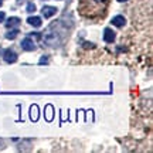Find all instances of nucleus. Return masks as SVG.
I'll use <instances>...</instances> for the list:
<instances>
[{
    "mask_svg": "<svg viewBox=\"0 0 153 153\" xmlns=\"http://www.w3.org/2000/svg\"><path fill=\"white\" fill-rule=\"evenodd\" d=\"M26 11H28V13H34V11H36V4H34V3H28L27 10Z\"/></svg>",
    "mask_w": 153,
    "mask_h": 153,
    "instance_id": "obj_11",
    "label": "nucleus"
},
{
    "mask_svg": "<svg viewBox=\"0 0 153 153\" xmlns=\"http://www.w3.org/2000/svg\"><path fill=\"white\" fill-rule=\"evenodd\" d=\"M125 23H126V20L123 16H115L114 19H112V24L116 26V27H123Z\"/></svg>",
    "mask_w": 153,
    "mask_h": 153,
    "instance_id": "obj_7",
    "label": "nucleus"
},
{
    "mask_svg": "<svg viewBox=\"0 0 153 153\" xmlns=\"http://www.w3.org/2000/svg\"><path fill=\"white\" fill-rule=\"evenodd\" d=\"M44 115H45V119L48 122H51L53 118H54V106L53 105H47L45 109H44Z\"/></svg>",
    "mask_w": 153,
    "mask_h": 153,
    "instance_id": "obj_5",
    "label": "nucleus"
},
{
    "mask_svg": "<svg viewBox=\"0 0 153 153\" xmlns=\"http://www.w3.org/2000/svg\"><path fill=\"white\" fill-rule=\"evenodd\" d=\"M115 37H116V34H115V31L112 30V28H105L104 30V40L105 43H112L115 40Z\"/></svg>",
    "mask_w": 153,
    "mask_h": 153,
    "instance_id": "obj_4",
    "label": "nucleus"
},
{
    "mask_svg": "<svg viewBox=\"0 0 153 153\" xmlns=\"http://www.w3.org/2000/svg\"><path fill=\"white\" fill-rule=\"evenodd\" d=\"M94 1H97V3H106L108 0H94Z\"/></svg>",
    "mask_w": 153,
    "mask_h": 153,
    "instance_id": "obj_14",
    "label": "nucleus"
},
{
    "mask_svg": "<svg viewBox=\"0 0 153 153\" xmlns=\"http://www.w3.org/2000/svg\"><path fill=\"white\" fill-rule=\"evenodd\" d=\"M57 10H58V9H57V7H53V6H44L43 9H41V13H43L44 17L48 19V17L54 16L55 13H57Z\"/></svg>",
    "mask_w": 153,
    "mask_h": 153,
    "instance_id": "obj_3",
    "label": "nucleus"
},
{
    "mask_svg": "<svg viewBox=\"0 0 153 153\" xmlns=\"http://www.w3.org/2000/svg\"><path fill=\"white\" fill-rule=\"evenodd\" d=\"M23 1H24V0H17V3H23Z\"/></svg>",
    "mask_w": 153,
    "mask_h": 153,
    "instance_id": "obj_15",
    "label": "nucleus"
},
{
    "mask_svg": "<svg viewBox=\"0 0 153 153\" xmlns=\"http://www.w3.org/2000/svg\"><path fill=\"white\" fill-rule=\"evenodd\" d=\"M119 1H126V0H119Z\"/></svg>",
    "mask_w": 153,
    "mask_h": 153,
    "instance_id": "obj_16",
    "label": "nucleus"
},
{
    "mask_svg": "<svg viewBox=\"0 0 153 153\" xmlns=\"http://www.w3.org/2000/svg\"><path fill=\"white\" fill-rule=\"evenodd\" d=\"M27 23L30 24V26H33V27H41V24H43V22H41V19L37 16H31L27 19Z\"/></svg>",
    "mask_w": 153,
    "mask_h": 153,
    "instance_id": "obj_6",
    "label": "nucleus"
},
{
    "mask_svg": "<svg viewBox=\"0 0 153 153\" xmlns=\"http://www.w3.org/2000/svg\"><path fill=\"white\" fill-rule=\"evenodd\" d=\"M22 48L26 50V51H34L36 50V44L30 37H26L22 41Z\"/></svg>",
    "mask_w": 153,
    "mask_h": 153,
    "instance_id": "obj_2",
    "label": "nucleus"
},
{
    "mask_svg": "<svg viewBox=\"0 0 153 153\" xmlns=\"http://www.w3.org/2000/svg\"><path fill=\"white\" fill-rule=\"evenodd\" d=\"M19 30H11V31H9V33L6 34V38H9V40H14V38L19 36Z\"/></svg>",
    "mask_w": 153,
    "mask_h": 153,
    "instance_id": "obj_10",
    "label": "nucleus"
},
{
    "mask_svg": "<svg viewBox=\"0 0 153 153\" xmlns=\"http://www.w3.org/2000/svg\"><path fill=\"white\" fill-rule=\"evenodd\" d=\"M3 58H4V61L7 64H13V62L17 61V54L11 48H7V50H4V53H3Z\"/></svg>",
    "mask_w": 153,
    "mask_h": 153,
    "instance_id": "obj_1",
    "label": "nucleus"
},
{
    "mask_svg": "<svg viewBox=\"0 0 153 153\" xmlns=\"http://www.w3.org/2000/svg\"><path fill=\"white\" fill-rule=\"evenodd\" d=\"M20 22H22V20H20L19 17H10V19H9V20L6 22V27H7V28L17 27V26L20 24Z\"/></svg>",
    "mask_w": 153,
    "mask_h": 153,
    "instance_id": "obj_8",
    "label": "nucleus"
},
{
    "mask_svg": "<svg viewBox=\"0 0 153 153\" xmlns=\"http://www.w3.org/2000/svg\"><path fill=\"white\" fill-rule=\"evenodd\" d=\"M4 22V13L3 11H0V23Z\"/></svg>",
    "mask_w": 153,
    "mask_h": 153,
    "instance_id": "obj_13",
    "label": "nucleus"
},
{
    "mask_svg": "<svg viewBox=\"0 0 153 153\" xmlns=\"http://www.w3.org/2000/svg\"><path fill=\"white\" fill-rule=\"evenodd\" d=\"M0 145H1V140H0Z\"/></svg>",
    "mask_w": 153,
    "mask_h": 153,
    "instance_id": "obj_18",
    "label": "nucleus"
},
{
    "mask_svg": "<svg viewBox=\"0 0 153 153\" xmlns=\"http://www.w3.org/2000/svg\"><path fill=\"white\" fill-rule=\"evenodd\" d=\"M30 118L33 120H37L38 119V106L37 105H33L30 108Z\"/></svg>",
    "mask_w": 153,
    "mask_h": 153,
    "instance_id": "obj_9",
    "label": "nucleus"
},
{
    "mask_svg": "<svg viewBox=\"0 0 153 153\" xmlns=\"http://www.w3.org/2000/svg\"><path fill=\"white\" fill-rule=\"evenodd\" d=\"M47 62H48V58H47V57H41V58H40V64H47Z\"/></svg>",
    "mask_w": 153,
    "mask_h": 153,
    "instance_id": "obj_12",
    "label": "nucleus"
},
{
    "mask_svg": "<svg viewBox=\"0 0 153 153\" xmlns=\"http://www.w3.org/2000/svg\"><path fill=\"white\" fill-rule=\"evenodd\" d=\"M0 6H1V0H0Z\"/></svg>",
    "mask_w": 153,
    "mask_h": 153,
    "instance_id": "obj_17",
    "label": "nucleus"
}]
</instances>
